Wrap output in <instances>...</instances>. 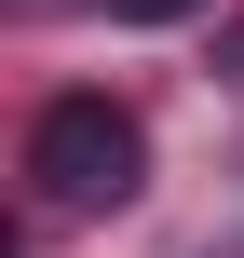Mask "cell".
Wrapping results in <instances>:
<instances>
[{
	"label": "cell",
	"instance_id": "obj_2",
	"mask_svg": "<svg viewBox=\"0 0 244 258\" xmlns=\"http://www.w3.org/2000/svg\"><path fill=\"white\" fill-rule=\"evenodd\" d=\"M95 14H109V27H190L204 0H95Z\"/></svg>",
	"mask_w": 244,
	"mask_h": 258
},
{
	"label": "cell",
	"instance_id": "obj_1",
	"mask_svg": "<svg viewBox=\"0 0 244 258\" xmlns=\"http://www.w3.org/2000/svg\"><path fill=\"white\" fill-rule=\"evenodd\" d=\"M27 177H41V204H54V218H109V204H136L149 136H136V109H122V95H54V109L27 122Z\"/></svg>",
	"mask_w": 244,
	"mask_h": 258
}]
</instances>
